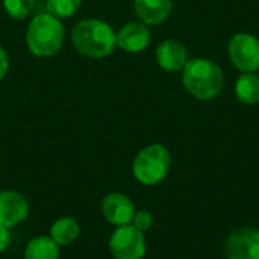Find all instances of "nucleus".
<instances>
[{
	"label": "nucleus",
	"instance_id": "423d86ee",
	"mask_svg": "<svg viewBox=\"0 0 259 259\" xmlns=\"http://www.w3.org/2000/svg\"><path fill=\"white\" fill-rule=\"evenodd\" d=\"M109 249L115 259H143L146 255V240L141 231L132 225H124L112 232Z\"/></svg>",
	"mask_w": 259,
	"mask_h": 259
},
{
	"label": "nucleus",
	"instance_id": "0eeeda50",
	"mask_svg": "<svg viewBox=\"0 0 259 259\" xmlns=\"http://www.w3.org/2000/svg\"><path fill=\"white\" fill-rule=\"evenodd\" d=\"M223 250L228 259H259V231L240 229L232 232Z\"/></svg>",
	"mask_w": 259,
	"mask_h": 259
},
{
	"label": "nucleus",
	"instance_id": "20e7f679",
	"mask_svg": "<svg viewBox=\"0 0 259 259\" xmlns=\"http://www.w3.org/2000/svg\"><path fill=\"white\" fill-rule=\"evenodd\" d=\"M171 164L170 152L162 144H150L140 150L132 164V173L144 185H156L165 179Z\"/></svg>",
	"mask_w": 259,
	"mask_h": 259
},
{
	"label": "nucleus",
	"instance_id": "9b49d317",
	"mask_svg": "<svg viewBox=\"0 0 259 259\" xmlns=\"http://www.w3.org/2000/svg\"><path fill=\"white\" fill-rule=\"evenodd\" d=\"M156 61L165 71H182L190 61L188 50L182 42L176 39H167L158 46Z\"/></svg>",
	"mask_w": 259,
	"mask_h": 259
},
{
	"label": "nucleus",
	"instance_id": "9d476101",
	"mask_svg": "<svg viewBox=\"0 0 259 259\" xmlns=\"http://www.w3.org/2000/svg\"><path fill=\"white\" fill-rule=\"evenodd\" d=\"M117 46L121 47L124 52L138 53L143 52L150 44V30L147 24L141 21H131L124 24L117 33Z\"/></svg>",
	"mask_w": 259,
	"mask_h": 259
},
{
	"label": "nucleus",
	"instance_id": "a211bd4d",
	"mask_svg": "<svg viewBox=\"0 0 259 259\" xmlns=\"http://www.w3.org/2000/svg\"><path fill=\"white\" fill-rule=\"evenodd\" d=\"M134 228H137L138 231L144 232V231H149L153 225V217L150 212L147 211H140V212H135L134 219H132V223H131Z\"/></svg>",
	"mask_w": 259,
	"mask_h": 259
},
{
	"label": "nucleus",
	"instance_id": "dca6fc26",
	"mask_svg": "<svg viewBox=\"0 0 259 259\" xmlns=\"http://www.w3.org/2000/svg\"><path fill=\"white\" fill-rule=\"evenodd\" d=\"M82 5V0H46L47 12L56 18H67L74 15Z\"/></svg>",
	"mask_w": 259,
	"mask_h": 259
},
{
	"label": "nucleus",
	"instance_id": "6e6552de",
	"mask_svg": "<svg viewBox=\"0 0 259 259\" xmlns=\"http://www.w3.org/2000/svg\"><path fill=\"white\" fill-rule=\"evenodd\" d=\"M29 214L26 197L15 191H0V226L9 229L23 222Z\"/></svg>",
	"mask_w": 259,
	"mask_h": 259
},
{
	"label": "nucleus",
	"instance_id": "6ab92c4d",
	"mask_svg": "<svg viewBox=\"0 0 259 259\" xmlns=\"http://www.w3.org/2000/svg\"><path fill=\"white\" fill-rule=\"evenodd\" d=\"M11 243V235H9V231L3 226H0V253L5 252L8 249Z\"/></svg>",
	"mask_w": 259,
	"mask_h": 259
},
{
	"label": "nucleus",
	"instance_id": "f3484780",
	"mask_svg": "<svg viewBox=\"0 0 259 259\" xmlns=\"http://www.w3.org/2000/svg\"><path fill=\"white\" fill-rule=\"evenodd\" d=\"M3 6L9 17L15 20H23L32 12L35 0H3Z\"/></svg>",
	"mask_w": 259,
	"mask_h": 259
},
{
	"label": "nucleus",
	"instance_id": "39448f33",
	"mask_svg": "<svg viewBox=\"0 0 259 259\" xmlns=\"http://www.w3.org/2000/svg\"><path fill=\"white\" fill-rule=\"evenodd\" d=\"M228 53L232 65L241 73H256L259 70V38L253 33H235L228 44Z\"/></svg>",
	"mask_w": 259,
	"mask_h": 259
},
{
	"label": "nucleus",
	"instance_id": "1a4fd4ad",
	"mask_svg": "<svg viewBox=\"0 0 259 259\" xmlns=\"http://www.w3.org/2000/svg\"><path fill=\"white\" fill-rule=\"evenodd\" d=\"M102 212L111 225H115L118 228L132 223V219L135 215V206L127 196L112 193L103 199Z\"/></svg>",
	"mask_w": 259,
	"mask_h": 259
},
{
	"label": "nucleus",
	"instance_id": "f8f14e48",
	"mask_svg": "<svg viewBox=\"0 0 259 259\" xmlns=\"http://www.w3.org/2000/svg\"><path fill=\"white\" fill-rule=\"evenodd\" d=\"M134 9L141 23L155 26L170 17L173 0H134Z\"/></svg>",
	"mask_w": 259,
	"mask_h": 259
},
{
	"label": "nucleus",
	"instance_id": "2eb2a0df",
	"mask_svg": "<svg viewBox=\"0 0 259 259\" xmlns=\"http://www.w3.org/2000/svg\"><path fill=\"white\" fill-rule=\"evenodd\" d=\"M24 259H59L58 244L50 237H36L27 244Z\"/></svg>",
	"mask_w": 259,
	"mask_h": 259
},
{
	"label": "nucleus",
	"instance_id": "aec40b11",
	"mask_svg": "<svg viewBox=\"0 0 259 259\" xmlns=\"http://www.w3.org/2000/svg\"><path fill=\"white\" fill-rule=\"evenodd\" d=\"M8 67H9V62H8V55L5 52L3 47H0V80L6 76V71H8Z\"/></svg>",
	"mask_w": 259,
	"mask_h": 259
},
{
	"label": "nucleus",
	"instance_id": "7ed1b4c3",
	"mask_svg": "<svg viewBox=\"0 0 259 259\" xmlns=\"http://www.w3.org/2000/svg\"><path fill=\"white\" fill-rule=\"evenodd\" d=\"M64 36L65 30L59 18L50 15L49 12H42L32 18L26 32V42L32 55L46 58L59 52Z\"/></svg>",
	"mask_w": 259,
	"mask_h": 259
},
{
	"label": "nucleus",
	"instance_id": "f03ea898",
	"mask_svg": "<svg viewBox=\"0 0 259 259\" xmlns=\"http://www.w3.org/2000/svg\"><path fill=\"white\" fill-rule=\"evenodd\" d=\"M74 49L88 58H105L111 55L117 46L114 29L97 18L79 21L71 32Z\"/></svg>",
	"mask_w": 259,
	"mask_h": 259
},
{
	"label": "nucleus",
	"instance_id": "4468645a",
	"mask_svg": "<svg viewBox=\"0 0 259 259\" xmlns=\"http://www.w3.org/2000/svg\"><path fill=\"white\" fill-rule=\"evenodd\" d=\"M235 96L244 105L259 103V74L241 73L235 82Z\"/></svg>",
	"mask_w": 259,
	"mask_h": 259
},
{
	"label": "nucleus",
	"instance_id": "f257e3e1",
	"mask_svg": "<svg viewBox=\"0 0 259 259\" xmlns=\"http://www.w3.org/2000/svg\"><path fill=\"white\" fill-rule=\"evenodd\" d=\"M182 83L193 97L206 102L222 93L225 76L214 61L208 58H193L182 70Z\"/></svg>",
	"mask_w": 259,
	"mask_h": 259
},
{
	"label": "nucleus",
	"instance_id": "ddd939ff",
	"mask_svg": "<svg viewBox=\"0 0 259 259\" xmlns=\"http://www.w3.org/2000/svg\"><path fill=\"white\" fill-rule=\"evenodd\" d=\"M80 232L79 223L73 217H61L58 219L50 229V238L58 246H68L77 240Z\"/></svg>",
	"mask_w": 259,
	"mask_h": 259
}]
</instances>
